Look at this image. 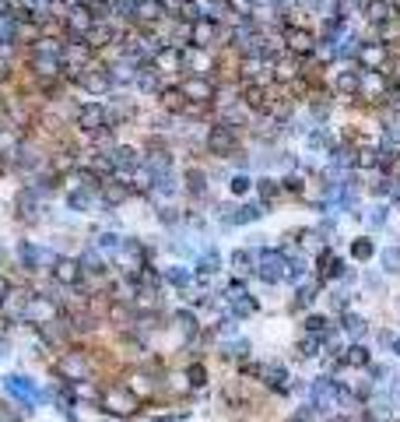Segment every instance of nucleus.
Masks as SVG:
<instances>
[{
	"label": "nucleus",
	"mask_w": 400,
	"mask_h": 422,
	"mask_svg": "<svg viewBox=\"0 0 400 422\" xmlns=\"http://www.w3.org/2000/svg\"><path fill=\"white\" fill-rule=\"evenodd\" d=\"M179 92L187 102H197V106H211L214 102V78H204V74H190L179 81Z\"/></svg>",
	"instance_id": "nucleus-1"
},
{
	"label": "nucleus",
	"mask_w": 400,
	"mask_h": 422,
	"mask_svg": "<svg viewBox=\"0 0 400 422\" xmlns=\"http://www.w3.org/2000/svg\"><path fill=\"white\" fill-rule=\"evenodd\" d=\"M102 405H106L109 412H116V415H134V412L141 408V401L130 395L127 387H109V390H102Z\"/></svg>",
	"instance_id": "nucleus-2"
},
{
	"label": "nucleus",
	"mask_w": 400,
	"mask_h": 422,
	"mask_svg": "<svg viewBox=\"0 0 400 422\" xmlns=\"http://www.w3.org/2000/svg\"><path fill=\"white\" fill-rule=\"evenodd\" d=\"M207 148L218 155H232L235 152V127L232 124H214L207 134Z\"/></svg>",
	"instance_id": "nucleus-3"
},
{
	"label": "nucleus",
	"mask_w": 400,
	"mask_h": 422,
	"mask_svg": "<svg viewBox=\"0 0 400 422\" xmlns=\"http://www.w3.org/2000/svg\"><path fill=\"white\" fill-rule=\"evenodd\" d=\"M214 36H218V28L211 25V18H197L193 28L187 32V39L193 43V49H211L214 46Z\"/></svg>",
	"instance_id": "nucleus-4"
},
{
	"label": "nucleus",
	"mask_w": 400,
	"mask_h": 422,
	"mask_svg": "<svg viewBox=\"0 0 400 422\" xmlns=\"http://www.w3.org/2000/svg\"><path fill=\"white\" fill-rule=\"evenodd\" d=\"M285 49L298 60V56H309L313 49H316V39H313V32H305V28H295V32H288L285 36Z\"/></svg>",
	"instance_id": "nucleus-5"
},
{
	"label": "nucleus",
	"mask_w": 400,
	"mask_h": 422,
	"mask_svg": "<svg viewBox=\"0 0 400 422\" xmlns=\"http://www.w3.org/2000/svg\"><path fill=\"white\" fill-rule=\"evenodd\" d=\"M278 85H292V81H302V71H298V60L292 53H285L278 64H274V74H270Z\"/></svg>",
	"instance_id": "nucleus-6"
},
{
	"label": "nucleus",
	"mask_w": 400,
	"mask_h": 422,
	"mask_svg": "<svg viewBox=\"0 0 400 422\" xmlns=\"http://www.w3.org/2000/svg\"><path fill=\"white\" fill-rule=\"evenodd\" d=\"M64 25L71 28V32H78V36H88L91 28H95V18L88 14V8H71L64 14Z\"/></svg>",
	"instance_id": "nucleus-7"
},
{
	"label": "nucleus",
	"mask_w": 400,
	"mask_h": 422,
	"mask_svg": "<svg viewBox=\"0 0 400 422\" xmlns=\"http://www.w3.org/2000/svg\"><path fill=\"white\" fill-rule=\"evenodd\" d=\"M81 85L88 88V92H106L109 88V67H84L81 71Z\"/></svg>",
	"instance_id": "nucleus-8"
},
{
	"label": "nucleus",
	"mask_w": 400,
	"mask_h": 422,
	"mask_svg": "<svg viewBox=\"0 0 400 422\" xmlns=\"http://www.w3.org/2000/svg\"><path fill=\"white\" fill-rule=\"evenodd\" d=\"M99 124H106V113H102L99 106H84V109H81V116H78V127H84V131L95 134V131H102Z\"/></svg>",
	"instance_id": "nucleus-9"
},
{
	"label": "nucleus",
	"mask_w": 400,
	"mask_h": 422,
	"mask_svg": "<svg viewBox=\"0 0 400 422\" xmlns=\"http://www.w3.org/2000/svg\"><path fill=\"white\" fill-rule=\"evenodd\" d=\"M53 275H56V282H64V285H74V282L81 278V264H78V260H60Z\"/></svg>",
	"instance_id": "nucleus-10"
},
{
	"label": "nucleus",
	"mask_w": 400,
	"mask_h": 422,
	"mask_svg": "<svg viewBox=\"0 0 400 422\" xmlns=\"http://www.w3.org/2000/svg\"><path fill=\"white\" fill-rule=\"evenodd\" d=\"M162 106H165L169 113H187V99H183L179 85H176V88H165V92H162Z\"/></svg>",
	"instance_id": "nucleus-11"
},
{
	"label": "nucleus",
	"mask_w": 400,
	"mask_h": 422,
	"mask_svg": "<svg viewBox=\"0 0 400 422\" xmlns=\"http://www.w3.org/2000/svg\"><path fill=\"white\" fill-rule=\"evenodd\" d=\"M365 11H368V18H390V8H386V0H368L365 4Z\"/></svg>",
	"instance_id": "nucleus-12"
},
{
	"label": "nucleus",
	"mask_w": 400,
	"mask_h": 422,
	"mask_svg": "<svg viewBox=\"0 0 400 422\" xmlns=\"http://www.w3.org/2000/svg\"><path fill=\"white\" fill-rule=\"evenodd\" d=\"M102 190H106V201H123V197H127V187H109L106 184Z\"/></svg>",
	"instance_id": "nucleus-13"
},
{
	"label": "nucleus",
	"mask_w": 400,
	"mask_h": 422,
	"mask_svg": "<svg viewBox=\"0 0 400 422\" xmlns=\"http://www.w3.org/2000/svg\"><path fill=\"white\" fill-rule=\"evenodd\" d=\"M260 190H263V197H278V187H274L270 179H263V187H260Z\"/></svg>",
	"instance_id": "nucleus-14"
},
{
	"label": "nucleus",
	"mask_w": 400,
	"mask_h": 422,
	"mask_svg": "<svg viewBox=\"0 0 400 422\" xmlns=\"http://www.w3.org/2000/svg\"><path fill=\"white\" fill-rule=\"evenodd\" d=\"M246 184H250V179L239 176V179H232V190H235V194H242V190H246Z\"/></svg>",
	"instance_id": "nucleus-15"
}]
</instances>
